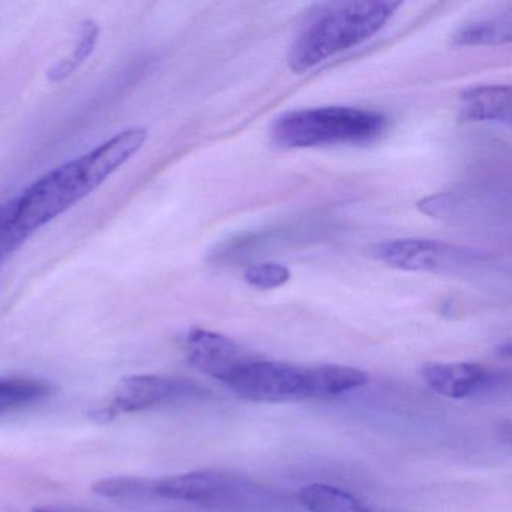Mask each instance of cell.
<instances>
[{
    "mask_svg": "<svg viewBox=\"0 0 512 512\" xmlns=\"http://www.w3.org/2000/svg\"><path fill=\"white\" fill-rule=\"evenodd\" d=\"M148 140L145 128H130L35 181L14 200L16 220L29 236L97 190Z\"/></svg>",
    "mask_w": 512,
    "mask_h": 512,
    "instance_id": "obj_1",
    "label": "cell"
},
{
    "mask_svg": "<svg viewBox=\"0 0 512 512\" xmlns=\"http://www.w3.org/2000/svg\"><path fill=\"white\" fill-rule=\"evenodd\" d=\"M400 2H346L320 8L290 49L289 65L302 74L326 59L370 40L386 23Z\"/></svg>",
    "mask_w": 512,
    "mask_h": 512,
    "instance_id": "obj_2",
    "label": "cell"
},
{
    "mask_svg": "<svg viewBox=\"0 0 512 512\" xmlns=\"http://www.w3.org/2000/svg\"><path fill=\"white\" fill-rule=\"evenodd\" d=\"M388 128L385 116L356 107L329 106L295 110L272 125V142L281 149L367 145Z\"/></svg>",
    "mask_w": 512,
    "mask_h": 512,
    "instance_id": "obj_3",
    "label": "cell"
},
{
    "mask_svg": "<svg viewBox=\"0 0 512 512\" xmlns=\"http://www.w3.org/2000/svg\"><path fill=\"white\" fill-rule=\"evenodd\" d=\"M224 385L238 397L254 403H290L311 400L313 367L250 358L229 374Z\"/></svg>",
    "mask_w": 512,
    "mask_h": 512,
    "instance_id": "obj_4",
    "label": "cell"
},
{
    "mask_svg": "<svg viewBox=\"0 0 512 512\" xmlns=\"http://www.w3.org/2000/svg\"><path fill=\"white\" fill-rule=\"evenodd\" d=\"M205 389L181 377L139 374L124 377L116 385L110 404L97 412V421L107 422L121 413H139L202 397Z\"/></svg>",
    "mask_w": 512,
    "mask_h": 512,
    "instance_id": "obj_5",
    "label": "cell"
},
{
    "mask_svg": "<svg viewBox=\"0 0 512 512\" xmlns=\"http://www.w3.org/2000/svg\"><path fill=\"white\" fill-rule=\"evenodd\" d=\"M371 254L391 268L409 272L457 274L479 263L473 251L433 239H391L374 245Z\"/></svg>",
    "mask_w": 512,
    "mask_h": 512,
    "instance_id": "obj_6",
    "label": "cell"
},
{
    "mask_svg": "<svg viewBox=\"0 0 512 512\" xmlns=\"http://www.w3.org/2000/svg\"><path fill=\"white\" fill-rule=\"evenodd\" d=\"M155 497L230 511L241 496V487L223 473L188 472L155 479Z\"/></svg>",
    "mask_w": 512,
    "mask_h": 512,
    "instance_id": "obj_7",
    "label": "cell"
},
{
    "mask_svg": "<svg viewBox=\"0 0 512 512\" xmlns=\"http://www.w3.org/2000/svg\"><path fill=\"white\" fill-rule=\"evenodd\" d=\"M187 359L197 371L224 383L229 374L251 356L232 338L208 329H191L185 338Z\"/></svg>",
    "mask_w": 512,
    "mask_h": 512,
    "instance_id": "obj_8",
    "label": "cell"
},
{
    "mask_svg": "<svg viewBox=\"0 0 512 512\" xmlns=\"http://www.w3.org/2000/svg\"><path fill=\"white\" fill-rule=\"evenodd\" d=\"M421 373L434 392L454 400L484 394L496 380L487 368L470 362H428Z\"/></svg>",
    "mask_w": 512,
    "mask_h": 512,
    "instance_id": "obj_9",
    "label": "cell"
},
{
    "mask_svg": "<svg viewBox=\"0 0 512 512\" xmlns=\"http://www.w3.org/2000/svg\"><path fill=\"white\" fill-rule=\"evenodd\" d=\"M458 113L464 122L511 124V88L476 86L460 95Z\"/></svg>",
    "mask_w": 512,
    "mask_h": 512,
    "instance_id": "obj_10",
    "label": "cell"
},
{
    "mask_svg": "<svg viewBox=\"0 0 512 512\" xmlns=\"http://www.w3.org/2000/svg\"><path fill=\"white\" fill-rule=\"evenodd\" d=\"M53 388L46 380L35 377H0V418L43 403Z\"/></svg>",
    "mask_w": 512,
    "mask_h": 512,
    "instance_id": "obj_11",
    "label": "cell"
},
{
    "mask_svg": "<svg viewBox=\"0 0 512 512\" xmlns=\"http://www.w3.org/2000/svg\"><path fill=\"white\" fill-rule=\"evenodd\" d=\"M365 371L347 365L323 364L313 367L314 394L316 398H329L344 392L355 391L367 385Z\"/></svg>",
    "mask_w": 512,
    "mask_h": 512,
    "instance_id": "obj_12",
    "label": "cell"
},
{
    "mask_svg": "<svg viewBox=\"0 0 512 512\" xmlns=\"http://www.w3.org/2000/svg\"><path fill=\"white\" fill-rule=\"evenodd\" d=\"M299 500L310 512H374L352 494L328 484L305 485Z\"/></svg>",
    "mask_w": 512,
    "mask_h": 512,
    "instance_id": "obj_13",
    "label": "cell"
},
{
    "mask_svg": "<svg viewBox=\"0 0 512 512\" xmlns=\"http://www.w3.org/2000/svg\"><path fill=\"white\" fill-rule=\"evenodd\" d=\"M511 14L467 23L455 34L454 46H500L511 41Z\"/></svg>",
    "mask_w": 512,
    "mask_h": 512,
    "instance_id": "obj_14",
    "label": "cell"
},
{
    "mask_svg": "<svg viewBox=\"0 0 512 512\" xmlns=\"http://www.w3.org/2000/svg\"><path fill=\"white\" fill-rule=\"evenodd\" d=\"M92 491L98 496L121 500V502H146V500L155 499L152 479L131 478V476L100 479L92 484Z\"/></svg>",
    "mask_w": 512,
    "mask_h": 512,
    "instance_id": "obj_15",
    "label": "cell"
},
{
    "mask_svg": "<svg viewBox=\"0 0 512 512\" xmlns=\"http://www.w3.org/2000/svg\"><path fill=\"white\" fill-rule=\"evenodd\" d=\"M98 35H100V28H98L97 23L91 22V20L83 23L80 26L79 41H77L76 49L68 58H65L64 61L56 64L53 70H50L49 79L52 82H61V80L71 76L77 68L82 67L83 62L94 52Z\"/></svg>",
    "mask_w": 512,
    "mask_h": 512,
    "instance_id": "obj_16",
    "label": "cell"
},
{
    "mask_svg": "<svg viewBox=\"0 0 512 512\" xmlns=\"http://www.w3.org/2000/svg\"><path fill=\"white\" fill-rule=\"evenodd\" d=\"M28 238V233L17 223L14 200L0 205V263L10 257Z\"/></svg>",
    "mask_w": 512,
    "mask_h": 512,
    "instance_id": "obj_17",
    "label": "cell"
},
{
    "mask_svg": "<svg viewBox=\"0 0 512 512\" xmlns=\"http://www.w3.org/2000/svg\"><path fill=\"white\" fill-rule=\"evenodd\" d=\"M290 274L287 266L281 263H259V265L250 266L244 272L245 281L256 289L271 290L284 286L290 280Z\"/></svg>",
    "mask_w": 512,
    "mask_h": 512,
    "instance_id": "obj_18",
    "label": "cell"
},
{
    "mask_svg": "<svg viewBox=\"0 0 512 512\" xmlns=\"http://www.w3.org/2000/svg\"><path fill=\"white\" fill-rule=\"evenodd\" d=\"M34 512H89V511H86V509L71 508V506L49 505V506H40V508H35Z\"/></svg>",
    "mask_w": 512,
    "mask_h": 512,
    "instance_id": "obj_19",
    "label": "cell"
}]
</instances>
